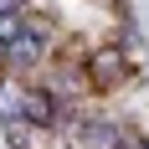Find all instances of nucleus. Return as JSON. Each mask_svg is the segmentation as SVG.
Here are the masks:
<instances>
[{"mask_svg": "<svg viewBox=\"0 0 149 149\" xmlns=\"http://www.w3.org/2000/svg\"><path fill=\"white\" fill-rule=\"evenodd\" d=\"M88 82H93L98 93H118L123 82H129V62H123V52H118V46L93 52V62H88Z\"/></svg>", "mask_w": 149, "mask_h": 149, "instance_id": "1", "label": "nucleus"}]
</instances>
